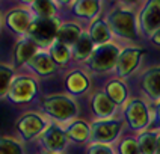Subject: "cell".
I'll return each instance as SVG.
<instances>
[{"label":"cell","mask_w":160,"mask_h":154,"mask_svg":"<svg viewBox=\"0 0 160 154\" xmlns=\"http://www.w3.org/2000/svg\"><path fill=\"white\" fill-rule=\"evenodd\" d=\"M151 127L160 128V101H159V104L156 106V115H154V119L151 121ZM151 127H150V130H151Z\"/></svg>","instance_id":"31"},{"label":"cell","mask_w":160,"mask_h":154,"mask_svg":"<svg viewBox=\"0 0 160 154\" xmlns=\"http://www.w3.org/2000/svg\"><path fill=\"white\" fill-rule=\"evenodd\" d=\"M88 33H89V36L92 38V41H94L95 45H103V44L110 42L112 33H110V30H109V27H107L106 21L101 20V18H97V20L92 21V24L89 26Z\"/></svg>","instance_id":"20"},{"label":"cell","mask_w":160,"mask_h":154,"mask_svg":"<svg viewBox=\"0 0 160 154\" xmlns=\"http://www.w3.org/2000/svg\"><path fill=\"white\" fill-rule=\"evenodd\" d=\"M142 59V50L139 48H133V47H128L121 52L119 57H118V63H116V74L119 77H127L130 76L132 72L136 71L138 65L141 63Z\"/></svg>","instance_id":"12"},{"label":"cell","mask_w":160,"mask_h":154,"mask_svg":"<svg viewBox=\"0 0 160 154\" xmlns=\"http://www.w3.org/2000/svg\"><path fill=\"white\" fill-rule=\"evenodd\" d=\"M65 85L70 94H83L89 88V79L82 71H72L68 74Z\"/></svg>","instance_id":"21"},{"label":"cell","mask_w":160,"mask_h":154,"mask_svg":"<svg viewBox=\"0 0 160 154\" xmlns=\"http://www.w3.org/2000/svg\"><path fill=\"white\" fill-rule=\"evenodd\" d=\"M119 54L121 50L118 45L113 42H107L95 47L94 53L91 54V57L85 63L88 65V68L95 72H109L116 68Z\"/></svg>","instance_id":"4"},{"label":"cell","mask_w":160,"mask_h":154,"mask_svg":"<svg viewBox=\"0 0 160 154\" xmlns=\"http://www.w3.org/2000/svg\"><path fill=\"white\" fill-rule=\"evenodd\" d=\"M48 53L52 56V59L56 62V65H65L72 56L71 52H70V47L63 45L59 41H54L53 44L50 45V52Z\"/></svg>","instance_id":"26"},{"label":"cell","mask_w":160,"mask_h":154,"mask_svg":"<svg viewBox=\"0 0 160 154\" xmlns=\"http://www.w3.org/2000/svg\"><path fill=\"white\" fill-rule=\"evenodd\" d=\"M36 92H38V85L35 79L29 74H20L15 76L12 80L8 98L15 104H23V103H29L36 95Z\"/></svg>","instance_id":"6"},{"label":"cell","mask_w":160,"mask_h":154,"mask_svg":"<svg viewBox=\"0 0 160 154\" xmlns=\"http://www.w3.org/2000/svg\"><path fill=\"white\" fill-rule=\"evenodd\" d=\"M92 112L100 119H112L116 112V104L106 95V92H95L91 100Z\"/></svg>","instance_id":"16"},{"label":"cell","mask_w":160,"mask_h":154,"mask_svg":"<svg viewBox=\"0 0 160 154\" xmlns=\"http://www.w3.org/2000/svg\"><path fill=\"white\" fill-rule=\"evenodd\" d=\"M150 39H151V41L156 45H159V47H160V30H159V32H156V33H154V35H152Z\"/></svg>","instance_id":"32"},{"label":"cell","mask_w":160,"mask_h":154,"mask_svg":"<svg viewBox=\"0 0 160 154\" xmlns=\"http://www.w3.org/2000/svg\"><path fill=\"white\" fill-rule=\"evenodd\" d=\"M65 133L68 136V141L76 142V144H85L86 141H89L91 126H88L82 119H76L65 128Z\"/></svg>","instance_id":"18"},{"label":"cell","mask_w":160,"mask_h":154,"mask_svg":"<svg viewBox=\"0 0 160 154\" xmlns=\"http://www.w3.org/2000/svg\"><path fill=\"white\" fill-rule=\"evenodd\" d=\"M82 33H83V30H82V27L79 24H76V23H67V24L61 26L59 32H58V39L56 41H59L63 45L72 48L74 44L79 41Z\"/></svg>","instance_id":"19"},{"label":"cell","mask_w":160,"mask_h":154,"mask_svg":"<svg viewBox=\"0 0 160 154\" xmlns=\"http://www.w3.org/2000/svg\"><path fill=\"white\" fill-rule=\"evenodd\" d=\"M156 154H160V133H159V139H157V150H156Z\"/></svg>","instance_id":"33"},{"label":"cell","mask_w":160,"mask_h":154,"mask_svg":"<svg viewBox=\"0 0 160 154\" xmlns=\"http://www.w3.org/2000/svg\"><path fill=\"white\" fill-rule=\"evenodd\" d=\"M59 18H36L27 30V38L32 39L38 47H48L58 39V32L61 29Z\"/></svg>","instance_id":"3"},{"label":"cell","mask_w":160,"mask_h":154,"mask_svg":"<svg viewBox=\"0 0 160 154\" xmlns=\"http://www.w3.org/2000/svg\"><path fill=\"white\" fill-rule=\"evenodd\" d=\"M139 33L151 38L156 32L160 30V0L148 2L142 9L138 18Z\"/></svg>","instance_id":"9"},{"label":"cell","mask_w":160,"mask_h":154,"mask_svg":"<svg viewBox=\"0 0 160 154\" xmlns=\"http://www.w3.org/2000/svg\"><path fill=\"white\" fill-rule=\"evenodd\" d=\"M35 20V15L30 9L26 8H15L11 9L6 17H5V24L8 26V29H11L14 33L17 35H27V30L30 24L33 23Z\"/></svg>","instance_id":"10"},{"label":"cell","mask_w":160,"mask_h":154,"mask_svg":"<svg viewBox=\"0 0 160 154\" xmlns=\"http://www.w3.org/2000/svg\"><path fill=\"white\" fill-rule=\"evenodd\" d=\"M42 109L56 121H71L79 113L77 101L68 94H52L42 98Z\"/></svg>","instance_id":"2"},{"label":"cell","mask_w":160,"mask_h":154,"mask_svg":"<svg viewBox=\"0 0 160 154\" xmlns=\"http://www.w3.org/2000/svg\"><path fill=\"white\" fill-rule=\"evenodd\" d=\"M94 50H95V44H94L92 38L89 36L88 32H83L82 36L79 38V41L71 48V54L76 61L86 62L89 57H91V54L94 53Z\"/></svg>","instance_id":"17"},{"label":"cell","mask_w":160,"mask_h":154,"mask_svg":"<svg viewBox=\"0 0 160 154\" xmlns=\"http://www.w3.org/2000/svg\"><path fill=\"white\" fill-rule=\"evenodd\" d=\"M41 142L47 151L54 154H62L70 141L63 128H61L59 126H48L47 130L41 135Z\"/></svg>","instance_id":"11"},{"label":"cell","mask_w":160,"mask_h":154,"mask_svg":"<svg viewBox=\"0 0 160 154\" xmlns=\"http://www.w3.org/2000/svg\"><path fill=\"white\" fill-rule=\"evenodd\" d=\"M39 154H54V153H50V151H47V150H42Z\"/></svg>","instance_id":"34"},{"label":"cell","mask_w":160,"mask_h":154,"mask_svg":"<svg viewBox=\"0 0 160 154\" xmlns=\"http://www.w3.org/2000/svg\"><path fill=\"white\" fill-rule=\"evenodd\" d=\"M88 154H115L109 145L103 144H91L88 148Z\"/></svg>","instance_id":"30"},{"label":"cell","mask_w":160,"mask_h":154,"mask_svg":"<svg viewBox=\"0 0 160 154\" xmlns=\"http://www.w3.org/2000/svg\"><path fill=\"white\" fill-rule=\"evenodd\" d=\"M38 48L39 47L32 39H29L27 36H23L21 39H18L15 48H14V65L15 67H23V65L26 67L29 61L39 52Z\"/></svg>","instance_id":"14"},{"label":"cell","mask_w":160,"mask_h":154,"mask_svg":"<svg viewBox=\"0 0 160 154\" xmlns=\"http://www.w3.org/2000/svg\"><path fill=\"white\" fill-rule=\"evenodd\" d=\"M141 88L151 100H160V67H152L141 77Z\"/></svg>","instance_id":"15"},{"label":"cell","mask_w":160,"mask_h":154,"mask_svg":"<svg viewBox=\"0 0 160 154\" xmlns=\"http://www.w3.org/2000/svg\"><path fill=\"white\" fill-rule=\"evenodd\" d=\"M15 127H17V132L20 133L21 139L30 141L36 136L42 135L48 127V122L45 121L42 115H39L36 112H26L17 119Z\"/></svg>","instance_id":"8"},{"label":"cell","mask_w":160,"mask_h":154,"mask_svg":"<svg viewBox=\"0 0 160 154\" xmlns=\"http://www.w3.org/2000/svg\"><path fill=\"white\" fill-rule=\"evenodd\" d=\"M122 130V121L119 119H98L91 126V135L89 141L92 144H103L107 145L116 141Z\"/></svg>","instance_id":"7"},{"label":"cell","mask_w":160,"mask_h":154,"mask_svg":"<svg viewBox=\"0 0 160 154\" xmlns=\"http://www.w3.org/2000/svg\"><path fill=\"white\" fill-rule=\"evenodd\" d=\"M124 117L128 127L136 132H147L151 127V118L147 103L141 98H132L127 101L124 109Z\"/></svg>","instance_id":"5"},{"label":"cell","mask_w":160,"mask_h":154,"mask_svg":"<svg viewBox=\"0 0 160 154\" xmlns=\"http://www.w3.org/2000/svg\"><path fill=\"white\" fill-rule=\"evenodd\" d=\"M14 68L5 65V63H0V98L3 97H8L9 88L12 85L14 80Z\"/></svg>","instance_id":"28"},{"label":"cell","mask_w":160,"mask_h":154,"mask_svg":"<svg viewBox=\"0 0 160 154\" xmlns=\"http://www.w3.org/2000/svg\"><path fill=\"white\" fill-rule=\"evenodd\" d=\"M0 27H2V20H0Z\"/></svg>","instance_id":"35"},{"label":"cell","mask_w":160,"mask_h":154,"mask_svg":"<svg viewBox=\"0 0 160 154\" xmlns=\"http://www.w3.org/2000/svg\"><path fill=\"white\" fill-rule=\"evenodd\" d=\"M157 139H159V133L157 132H152V130L142 132L139 135V137H138V144H139L141 154H156Z\"/></svg>","instance_id":"24"},{"label":"cell","mask_w":160,"mask_h":154,"mask_svg":"<svg viewBox=\"0 0 160 154\" xmlns=\"http://www.w3.org/2000/svg\"><path fill=\"white\" fill-rule=\"evenodd\" d=\"M100 11V2H95V0H85V2H76L74 3V8H72V12L76 17L85 18V20H91L94 18L98 14Z\"/></svg>","instance_id":"22"},{"label":"cell","mask_w":160,"mask_h":154,"mask_svg":"<svg viewBox=\"0 0 160 154\" xmlns=\"http://www.w3.org/2000/svg\"><path fill=\"white\" fill-rule=\"evenodd\" d=\"M107 27L110 33L122 39H138L139 38V24L138 17L132 9L113 8L106 14Z\"/></svg>","instance_id":"1"},{"label":"cell","mask_w":160,"mask_h":154,"mask_svg":"<svg viewBox=\"0 0 160 154\" xmlns=\"http://www.w3.org/2000/svg\"><path fill=\"white\" fill-rule=\"evenodd\" d=\"M0 154H24V147L15 137L0 136Z\"/></svg>","instance_id":"27"},{"label":"cell","mask_w":160,"mask_h":154,"mask_svg":"<svg viewBox=\"0 0 160 154\" xmlns=\"http://www.w3.org/2000/svg\"><path fill=\"white\" fill-rule=\"evenodd\" d=\"M30 11L33 12L36 18H56V3L47 2V0H38L30 3Z\"/></svg>","instance_id":"25"},{"label":"cell","mask_w":160,"mask_h":154,"mask_svg":"<svg viewBox=\"0 0 160 154\" xmlns=\"http://www.w3.org/2000/svg\"><path fill=\"white\" fill-rule=\"evenodd\" d=\"M118 151H119V154H141L138 139H134V137H124L119 142V145H118Z\"/></svg>","instance_id":"29"},{"label":"cell","mask_w":160,"mask_h":154,"mask_svg":"<svg viewBox=\"0 0 160 154\" xmlns=\"http://www.w3.org/2000/svg\"><path fill=\"white\" fill-rule=\"evenodd\" d=\"M106 95L116 106L124 104L127 100V88L121 80H112L106 85Z\"/></svg>","instance_id":"23"},{"label":"cell","mask_w":160,"mask_h":154,"mask_svg":"<svg viewBox=\"0 0 160 154\" xmlns=\"http://www.w3.org/2000/svg\"><path fill=\"white\" fill-rule=\"evenodd\" d=\"M26 67L32 72H35L38 76H42V77L52 76V74H54V72L58 71V65L52 59L50 53H47V52H38L29 61V63H27Z\"/></svg>","instance_id":"13"}]
</instances>
